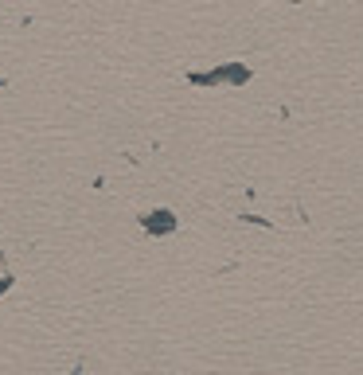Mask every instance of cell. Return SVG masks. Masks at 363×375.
Returning <instances> with one entry per match:
<instances>
[{"label": "cell", "mask_w": 363, "mask_h": 375, "mask_svg": "<svg viewBox=\"0 0 363 375\" xmlns=\"http://www.w3.org/2000/svg\"><path fill=\"white\" fill-rule=\"evenodd\" d=\"M141 227L148 231V235H168V231H176V215L168 208L153 211V215H141Z\"/></svg>", "instance_id": "6da1fadb"}, {"label": "cell", "mask_w": 363, "mask_h": 375, "mask_svg": "<svg viewBox=\"0 0 363 375\" xmlns=\"http://www.w3.org/2000/svg\"><path fill=\"white\" fill-rule=\"evenodd\" d=\"M4 289H8V277H4V282H0V293H4Z\"/></svg>", "instance_id": "7a4b0ae2"}, {"label": "cell", "mask_w": 363, "mask_h": 375, "mask_svg": "<svg viewBox=\"0 0 363 375\" xmlns=\"http://www.w3.org/2000/svg\"><path fill=\"white\" fill-rule=\"evenodd\" d=\"M70 375H82V367H75V372H70Z\"/></svg>", "instance_id": "3957f363"}]
</instances>
